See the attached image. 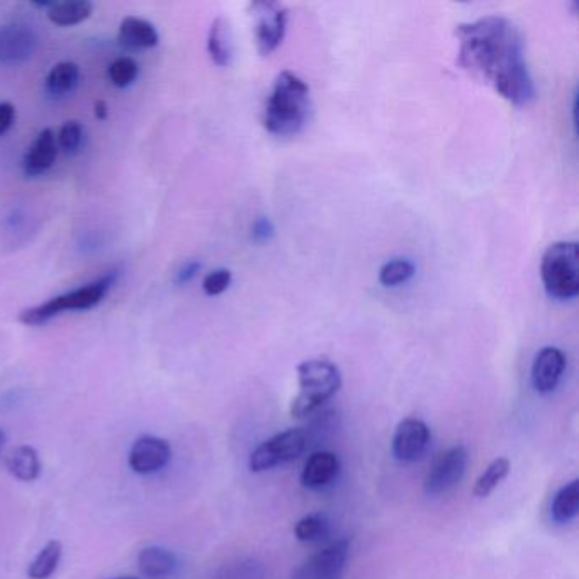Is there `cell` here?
Wrapping results in <instances>:
<instances>
[{"label": "cell", "instance_id": "6da1fadb", "mask_svg": "<svg viewBox=\"0 0 579 579\" xmlns=\"http://www.w3.org/2000/svg\"><path fill=\"white\" fill-rule=\"evenodd\" d=\"M459 65L488 82L506 101L527 106L534 101L535 85L525 58V41L515 24L503 16L481 17L459 24Z\"/></svg>", "mask_w": 579, "mask_h": 579}, {"label": "cell", "instance_id": "7a4b0ae2", "mask_svg": "<svg viewBox=\"0 0 579 579\" xmlns=\"http://www.w3.org/2000/svg\"><path fill=\"white\" fill-rule=\"evenodd\" d=\"M311 113L310 87L293 72L277 75L265 104L264 126L277 136H294L303 131Z\"/></svg>", "mask_w": 579, "mask_h": 579}, {"label": "cell", "instance_id": "3957f363", "mask_svg": "<svg viewBox=\"0 0 579 579\" xmlns=\"http://www.w3.org/2000/svg\"><path fill=\"white\" fill-rule=\"evenodd\" d=\"M116 279H118V272L113 270L97 281L89 282L85 286L77 287L74 291L55 296L45 303L26 308L19 313V321L26 327H40L53 318L63 315L65 311L92 310L94 306L102 303V299L106 298Z\"/></svg>", "mask_w": 579, "mask_h": 579}, {"label": "cell", "instance_id": "277c9868", "mask_svg": "<svg viewBox=\"0 0 579 579\" xmlns=\"http://www.w3.org/2000/svg\"><path fill=\"white\" fill-rule=\"evenodd\" d=\"M299 393L291 405L294 418L315 413L342 386V376L338 367L327 359L304 360L298 366Z\"/></svg>", "mask_w": 579, "mask_h": 579}, {"label": "cell", "instance_id": "5b68a950", "mask_svg": "<svg viewBox=\"0 0 579 579\" xmlns=\"http://www.w3.org/2000/svg\"><path fill=\"white\" fill-rule=\"evenodd\" d=\"M540 276L551 298L559 301L576 298L579 293L578 243H552L542 255Z\"/></svg>", "mask_w": 579, "mask_h": 579}, {"label": "cell", "instance_id": "8992f818", "mask_svg": "<svg viewBox=\"0 0 579 579\" xmlns=\"http://www.w3.org/2000/svg\"><path fill=\"white\" fill-rule=\"evenodd\" d=\"M308 445L306 433L299 428H291L286 432L277 433L264 444H260L257 449L253 450L250 456V469L252 473H264L272 467L291 462L298 459L303 454Z\"/></svg>", "mask_w": 579, "mask_h": 579}, {"label": "cell", "instance_id": "52a82bcc", "mask_svg": "<svg viewBox=\"0 0 579 579\" xmlns=\"http://www.w3.org/2000/svg\"><path fill=\"white\" fill-rule=\"evenodd\" d=\"M467 450L464 445H454L444 450L428 469L423 488L427 495H444L452 490L466 473Z\"/></svg>", "mask_w": 579, "mask_h": 579}, {"label": "cell", "instance_id": "ba28073f", "mask_svg": "<svg viewBox=\"0 0 579 579\" xmlns=\"http://www.w3.org/2000/svg\"><path fill=\"white\" fill-rule=\"evenodd\" d=\"M255 16V41L260 55H270L284 40L287 26L286 7L277 2H255L252 4Z\"/></svg>", "mask_w": 579, "mask_h": 579}, {"label": "cell", "instance_id": "9c48e42d", "mask_svg": "<svg viewBox=\"0 0 579 579\" xmlns=\"http://www.w3.org/2000/svg\"><path fill=\"white\" fill-rule=\"evenodd\" d=\"M347 557H349V542L338 540L301 564L291 579H342L347 566Z\"/></svg>", "mask_w": 579, "mask_h": 579}, {"label": "cell", "instance_id": "30bf717a", "mask_svg": "<svg viewBox=\"0 0 579 579\" xmlns=\"http://www.w3.org/2000/svg\"><path fill=\"white\" fill-rule=\"evenodd\" d=\"M38 48V36L26 24L0 28V65L14 67L28 62Z\"/></svg>", "mask_w": 579, "mask_h": 579}, {"label": "cell", "instance_id": "8fae6325", "mask_svg": "<svg viewBox=\"0 0 579 579\" xmlns=\"http://www.w3.org/2000/svg\"><path fill=\"white\" fill-rule=\"evenodd\" d=\"M172 449L169 442L160 437L145 435L136 440L128 456V464L138 474L157 473L169 464Z\"/></svg>", "mask_w": 579, "mask_h": 579}, {"label": "cell", "instance_id": "7c38bea8", "mask_svg": "<svg viewBox=\"0 0 579 579\" xmlns=\"http://www.w3.org/2000/svg\"><path fill=\"white\" fill-rule=\"evenodd\" d=\"M430 442L427 423L418 418H405L394 432V457L401 462H413L422 457Z\"/></svg>", "mask_w": 579, "mask_h": 579}, {"label": "cell", "instance_id": "4fadbf2b", "mask_svg": "<svg viewBox=\"0 0 579 579\" xmlns=\"http://www.w3.org/2000/svg\"><path fill=\"white\" fill-rule=\"evenodd\" d=\"M566 369V355L557 347H544L540 350L532 366V383L540 394H549L561 383Z\"/></svg>", "mask_w": 579, "mask_h": 579}, {"label": "cell", "instance_id": "5bb4252c", "mask_svg": "<svg viewBox=\"0 0 579 579\" xmlns=\"http://www.w3.org/2000/svg\"><path fill=\"white\" fill-rule=\"evenodd\" d=\"M58 152H60V148H58L57 133L51 128L41 131L24 155V174L28 177L46 174L57 162Z\"/></svg>", "mask_w": 579, "mask_h": 579}, {"label": "cell", "instance_id": "9a60e30c", "mask_svg": "<svg viewBox=\"0 0 579 579\" xmlns=\"http://www.w3.org/2000/svg\"><path fill=\"white\" fill-rule=\"evenodd\" d=\"M118 41L119 46H123L124 50H152L158 45L160 36H158L157 28L147 19L128 16L124 17L119 24Z\"/></svg>", "mask_w": 579, "mask_h": 579}, {"label": "cell", "instance_id": "2e32d148", "mask_svg": "<svg viewBox=\"0 0 579 579\" xmlns=\"http://www.w3.org/2000/svg\"><path fill=\"white\" fill-rule=\"evenodd\" d=\"M338 471H340L338 457L333 452L321 450L311 454L310 459L304 464L301 483L308 490H320L337 478Z\"/></svg>", "mask_w": 579, "mask_h": 579}, {"label": "cell", "instance_id": "e0dca14e", "mask_svg": "<svg viewBox=\"0 0 579 579\" xmlns=\"http://www.w3.org/2000/svg\"><path fill=\"white\" fill-rule=\"evenodd\" d=\"M7 471L24 483L38 479L41 473V462L38 452L29 445H17L6 454Z\"/></svg>", "mask_w": 579, "mask_h": 579}, {"label": "cell", "instance_id": "ac0fdd59", "mask_svg": "<svg viewBox=\"0 0 579 579\" xmlns=\"http://www.w3.org/2000/svg\"><path fill=\"white\" fill-rule=\"evenodd\" d=\"M94 12V4L89 0H74V2H51L46 9L50 23L60 28H74L87 21Z\"/></svg>", "mask_w": 579, "mask_h": 579}, {"label": "cell", "instance_id": "d6986e66", "mask_svg": "<svg viewBox=\"0 0 579 579\" xmlns=\"http://www.w3.org/2000/svg\"><path fill=\"white\" fill-rule=\"evenodd\" d=\"M209 57L214 65L228 67L233 58V43H231L230 24L225 17H216L208 34Z\"/></svg>", "mask_w": 579, "mask_h": 579}, {"label": "cell", "instance_id": "ffe728a7", "mask_svg": "<svg viewBox=\"0 0 579 579\" xmlns=\"http://www.w3.org/2000/svg\"><path fill=\"white\" fill-rule=\"evenodd\" d=\"M80 82V68L74 62H60L46 75V94L55 99L72 94Z\"/></svg>", "mask_w": 579, "mask_h": 579}, {"label": "cell", "instance_id": "44dd1931", "mask_svg": "<svg viewBox=\"0 0 579 579\" xmlns=\"http://www.w3.org/2000/svg\"><path fill=\"white\" fill-rule=\"evenodd\" d=\"M138 566H140L141 573L148 578L158 579L174 573L177 561H175L172 552L167 551L164 547L153 546L140 552Z\"/></svg>", "mask_w": 579, "mask_h": 579}, {"label": "cell", "instance_id": "7402d4cb", "mask_svg": "<svg viewBox=\"0 0 579 579\" xmlns=\"http://www.w3.org/2000/svg\"><path fill=\"white\" fill-rule=\"evenodd\" d=\"M579 512V481L574 479L571 483L563 486L557 491L552 501V518L557 523H568L573 520Z\"/></svg>", "mask_w": 579, "mask_h": 579}, {"label": "cell", "instance_id": "603a6c76", "mask_svg": "<svg viewBox=\"0 0 579 579\" xmlns=\"http://www.w3.org/2000/svg\"><path fill=\"white\" fill-rule=\"evenodd\" d=\"M62 559V544L58 540L48 542L40 554L34 557L33 563L29 564L28 574L31 579H48L55 573Z\"/></svg>", "mask_w": 579, "mask_h": 579}, {"label": "cell", "instance_id": "cb8c5ba5", "mask_svg": "<svg viewBox=\"0 0 579 579\" xmlns=\"http://www.w3.org/2000/svg\"><path fill=\"white\" fill-rule=\"evenodd\" d=\"M508 473H510V461L505 457L495 459L474 484V496L478 498L490 496L498 488V484L508 476Z\"/></svg>", "mask_w": 579, "mask_h": 579}, {"label": "cell", "instance_id": "d4e9b609", "mask_svg": "<svg viewBox=\"0 0 579 579\" xmlns=\"http://www.w3.org/2000/svg\"><path fill=\"white\" fill-rule=\"evenodd\" d=\"M413 276H415V265L406 259L389 260L388 264H384L379 270V282L386 287L405 284Z\"/></svg>", "mask_w": 579, "mask_h": 579}, {"label": "cell", "instance_id": "484cf974", "mask_svg": "<svg viewBox=\"0 0 579 579\" xmlns=\"http://www.w3.org/2000/svg\"><path fill=\"white\" fill-rule=\"evenodd\" d=\"M138 74H140V65H138L135 58L131 57L116 58L107 68V75H109L111 84L116 85L119 89L130 87L135 82Z\"/></svg>", "mask_w": 579, "mask_h": 579}, {"label": "cell", "instance_id": "4316f807", "mask_svg": "<svg viewBox=\"0 0 579 579\" xmlns=\"http://www.w3.org/2000/svg\"><path fill=\"white\" fill-rule=\"evenodd\" d=\"M85 128L77 119H70L62 124V128L57 133L58 148L68 155H75L80 152L84 145Z\"/></svg>", "mask_w": 579, "mask_h": 579}, {"label": "cell", "instance_id": "83f0119b", "mask_svg": "<svg viewBox=\"0 0 579 579\" xmlns=\"http://www.w3.org/2000/svg\"><path fill=\"white\" fill-rule=\"evenodd\" d=\"M327 532L328 518L323 513H313V515L301 518L294 527V535L299 542H313V540L321 539Z\"/></svg>", "mask_w": 579, "mask_h": 579}, {"label": "cell", "instance_id": "f1b7e54d", "mask_svg": "<svg viewBox=\"0 0 579 579\" xmlns=\"http://www.w3.org/2000/svg\"><path fill=\"white\" fill-rule=\"evenodd\" d=\"M231 284V272L228 269H216L204 277L203 289L208 296H220Z\"/></svg>", "mask_w": 579, "mask_h": 579}, {"label": "cell", "instance_id": "f546056e", "mask_svg": "<svg viewBox=\"0 0 579 579\" xmlns=\"http://www.w3.org/2000/svg\"><path fill=\"white\" fill-rule=\"evenodd\" d=\"M276 233V226L274 223L265 218V216H259L257 220L252 223V240L257 243L269 242L270 238L274 237Z\"/></svg>", "mask_w": 579, "mask_h": 579}, {"label": "cell", "instance_id": "4dcf8cb0", "mask_svg": "<svg viewBox=\"0 0 579 579\" xmlns=\"http://www.w3.org/2000/svg\"><path fill=\"white\" fill-rule=\"evenodd\" d=\"M199 270H201V264H199L197 260H189V262H186V264L177 270V274H175V284L184 286L187 282H191L192 279L199 274Z\"/></svg>", "mask_w": 579, "mask_h": 579}, {"label": "cell", "instance_id": "1f68e13d", "mask_svg": "<svg viewBox=\"0 0 579 579\" xmlns=\"http://www.w3.org/2000/svg\"><path fill=\"white\" fill-rule=\"evenodd\" d=\"M16 121V107L11 102H0V135H6Z\"/></svg>", "mask_w": 579, "mask_h": 579}, {"label": "cell", "instance_id": "d6a6232c", "mask_svg": "<svg viewBox=\"0 0 579 579\" xmlns=\"http://www.w3.org/2000/svg\"><path fill=\"white\" fill-rule=\"evenodd\" d=\"M94 114L99 121H106L107 116H109V106H107L106 101H96L94 104Z\"/></svg>", "mask_w": 579, "mask_h": 579}, {"label": "cell", "instance_id": "836d02e7", "mask_svg": "<svg viewBox=\"0 0 579 579\" xmlns=\"http://www.w3.org/2000/svg\"><path fill=\"white\" fill-rule=\"evenodd\" d=\"M4 440H6V435H4L2 428H0V447H2V444H4Z\"/></svg>", "mask_w": 579, "mask_h": 579}, {"label": "cell", "instance_id": "e575fe53", "mask_svg": "<svg viewBox=\"0 0 579 579\" xmlns=\"http://www.w3.org/2000/svg\"><path fill=\"white\" fill-rule=\"evenodd\" d=\"M114 579H138V578H133V576H124V578H114Z\"/></svg>", "mask_w": 579, "mask_h": 579}]
</instances>
